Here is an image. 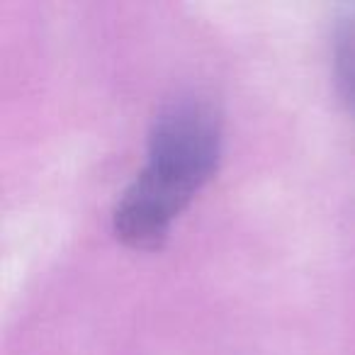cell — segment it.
Wrapping results in <instances>:
<instances>
[{
    "label": "cell",
    "instance_id": "cell-1",
    "mask_svg": "<svg viewBox=\"0 0 355 355\" xmlns=\"http://www.w3.org/2000/svg\"><path fill=\"white\" fill-rule=\"evenodd\" d=\"M224 124L212 98L178 93L156 112L146 163L112 212V229L132 248H158L222 161Z\"/></svg>",
    "mask_w": 355,
    "mask_h": 355
},
{
    "label": "cell",
    "instance_id": "cell-2",
    "mask_svg": "<svg viewBox=\"0 0 355 355\" xmlns=\"http://www.w3.org/2000/svg\"><path fill=\"white\" fill-rule=\"evenodd\" d=\"M331 71L336 90L355 122V3L336 10L331 25Z\"/></svg>",
    "mask_w": 355,
    "mask_h": 355
}]
</instances>
